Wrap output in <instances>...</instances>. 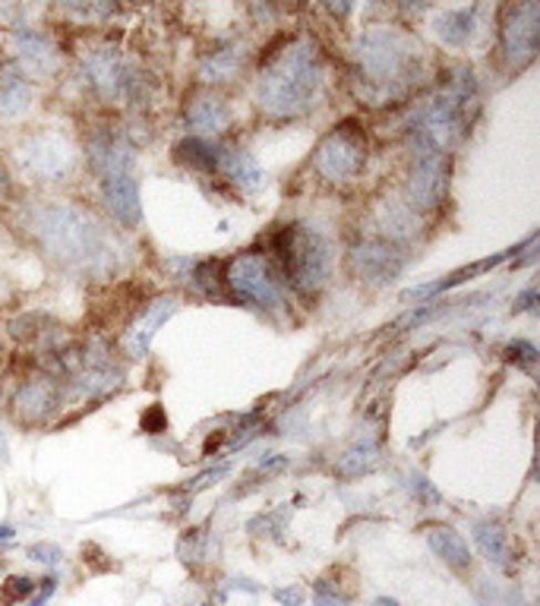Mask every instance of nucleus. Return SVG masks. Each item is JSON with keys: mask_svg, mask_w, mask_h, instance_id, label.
<instances>
[{"mask_svg": "<svg viewBox=\"0 0 540 606\" xmlns=\"http://www.w3.org/2000/svg\"><path fill=\"white\" fill-rule=\"evenodd\" d=\"M218 174H225L231 184H237V187L247 189V193L263 187V171H259V165L249 158L247 152H241V148H222Z\"/></svg>", "mask_w": 540, "mask_h": 606, "instance_id": "17", "label": "nucleus"}, {"mask_svg": "<svg viewBox=\"0 0 540 606\" xmlns=\"http://www.w3.org/2000/svg\"><path fill=\"white\" fill-rule=\"evenodd\" d=\"M323 85L319 51L310 35H297L272 51L259 70V107L272 117H294L310 111Z\"/></svg>", "mask_w": 540, "mask_h": 606, "instance_id": "1", "label": "nucleus"}, {"mask_svg": "<svg viewBox=\"0 0 540 606\" xmlns=\"http://www.w3.org/2000/svg\"><path fill=\"white\" fill-rule=\"evenodd\" d=\"M509 357L521 367H534L538 363V348L531 341H516V345H509Z\"/></svg>", "mask_w": 540, "mask_h": 606, "instance_id": "25", "label": "nucleus"}, {"mask_svg": "<svg viewBox=\"0 0 540 606\" xmlns=\"http://www.w3.org/2000/svg\"><path fill=\"white\" fill-rule=\"evenodd\" d=\"M272 253L294 291L313 294L329 275V247L316 230L304 225H285L272 237Z\"/></svg>", "mask_w": 540, "mask_h": 606, "instance_id": "3", "label": "nucleus"}, {"mask_svg": "<svg viewBox=\"0 0 540 606\" xmlns=\"http://www.w3.org/2000/svg\"><path fill=\"white\" fill-rule=\"evenodd\" d=\"M357 58H360V66L367 70L370 80L389 83V80H401L408 73V66L415 61V44L405 32L379 25V29H367L360 35Z\"/></svg>", "mask_w": 540, "mask_h": 606, "instance_id": "4", "label": "nucleus"}, {"mask_svg": "<svg viewBox=\"0 0 540 606\" xmlns=\"http://www.w3.org/2000/svg\"><path fill=\"white\" fill-rule=\"evenodd\" d=\"M58 382L51 379H32L26 382L17 396V411H20L26 420H42L44 414H51L58 408Z\"/></svg>", "mask_w": 540, "mask_h": 606, "instance_id": "16", "label": "nucleus"}, {"mask_svg": "<svg viewBox=\"0 0 540 606\" xmlns=\"http://www.w3.org/2000/svg\"><path fill=\"white\" fill-rule=\"evenodd\" d=\"M531 300H534V288H528V291L521 294L519 304H516V310H531V307H534Z\"/></svg>", "mask_w": 540, "mask_h": 606, "instance_id": "31", "label": "nucleus"}, {"mask_svg": "<svg viewBox=\"0 0 540 606\" xmlns=\"http://www.w3.org/2000/svg\"><path fill=\"white\" fill-rule=\"evenodd\" d=\"M13 48H17V70L22 76H51L58 70V48L44 32L20 29L13 32Z\"/></svg>", "mask_w": 540, "mask_h": 606, "instance_id": "11", "label": "nucleus"}, {"mask_svg": "<svg viewBox=\"0 0 540 606\" xmlns=\"http://www.w3.org/2000/svg\"><path fill=\"white\" fill-rule=\"evenodd\" d=\"M244 61V51L241 48H225V51H212L203 63V76L206 80H228L234 76V70Z\"/></svg>", "mask_w": 540, "mask_h": 606, "instance_id": "24", "label": "nucleus"}, {"mask_svg": "<svg viewBox=\"0 0 540 606\" xmlns=\"http://www.w3.org/2000/svg\"><path fill=\"white\" fill-rule=\"evenodd\" d=\"M275 597H278L285 606L304 604V590H297V587H292V590H275Z\"/></svg>", "mask_w": 540, "mask_h": 606, "instance_id": "28", "label": "nucleus"}, {"mask_svg": "<svg viewBox=\"0 0 540 606\" xmlns=\"http://www.w3.org/2000/svg\"><path fill=\"white\" fill-rule=\"evenodd\" d=\"M401 266H405V256L398 253L395 244H386V240H367L364 247L351 253L354 275H360L367 281H393L395 275L401 273Z\"/></svg>", "mask_w": 540, "mask_h": 606, "instance_id": "12", "label": "nucleus"}, {"mask_svg": "<svg viewBox=\"0 0 540 606\" xmlns=\"http://www.w3.org/2000/svg\"><path fill=\"white\" fill-rule=\"evenodd\" d=\"M376 461H379V449H376V442H357L351 445L342 461L335 464V471L342 474V477H360V474H367V471H374Z\"/></svg>", "mask_w": 540, "mask_h": 606, "instance_id": "23", "label": "nucleus"}, {"mask_svg": "<svg viewBox=\"0 0 540 606\" xmlns=\"http://www.w3.org/2000/svg\"><path fill=\"white\" fill-rule=\"evenodd\" d=\"M32 590H35V582H32V578H10L7 587H3V597H7L10 604H17V600H22V597L32 594Z\"/></svg>", "mask_w": 540, "mask_h": 606, "instance_id": "26", "label": "nucleus"}, {"mask_svg": "<svg viewBox=\"0 0 540 606\" xmlns=\"http://www.w3.org/2000/svg\"><path fill=\"white\" fill-rule=\"evenodd\" d=\"M51 594H54V578H44L42 590H39V594H35V597H32V600H29V604H26V606H42L44 600L51 597Z\"/></svg>", "mask_w": 540, "mask_h": 606, "instance_id": "29", "label": "nucleus"}, {"mask_svg": "<svg viewBox=\"0 0 540 606\" xmlns=\"http://www.w3.org/2000/svg\"><path fill=\"white\" fill-rule=\"evenodd\" d=\"M32 228L44 250L67 266L99 269L108 263V240H104L102 225L89 212L63 206V203H48L35 209Z\"/></svg>", "mask_w": 540, "mask_h": 606, "instance_id": "2", "label": "nucleus"}, {"mask_svg": "<svg viewBox=\"0 0 540 606\" xmlns=\"http://www.w3.org/2000/svg\"><path fill=\"white\" fill-rule=\"evenodd\" d=\"M364 158H367L364 133L357 130V124H342L319 143L313 165L326 181H351L364 167Z\"/></svg>", "mask_w": 540, "mask_h": 606, "instance_id": "5", "label": "nucleus"}, {"mask_svg": "<svg viewBox=\"0 0 540 606\" xmlns=\"http://www.w3.org/2000/svg\"><path fill=\"white\" fill-rule=\"evenodd\" d=\"M540 44V7L524 0V3H516L509 7L506 13V22H502V54H506V63L509 66H524L538 54Z\"/></svg>", "mask_w": 540, "mask_h": 606, "instance_id": "7", "label": "nucleus"}, {"mask_svg": "<svg viewBox=\"0 0 540 606\" xmlns=\"http://www.w3.org/2000/svg\"><path fill=\"white\" fill-rule=\"evenodd\" d=\"M475 541H478L480 553L493 565H499V568H509L512 565V559H509V541H506V531L499 524H478L475 527Z\"/></svg>", "mask_w": 540, "mask_h": 606, "instance_id": "22", "label": "nucleus"}, {"mask_svg": "<svg viewBox=\"0 0 540 606\" xmlns=\"http://www.w3.org/2000/svg\"><path fill=\"white\" fill-rule=\"evenodd\" d=\"M187 124L196 133H222V130H228L231 111L218 95L203 92V95H196L187 105Z\"/></svg>", "mask_w": 540, "mask_h": 606, "instance_id": "15", "label": "nucleus"}, {"mask_svg": "<svg viewBox=\"0 0 540 606\" xmlns=\"http://www.w3.org/2000/svg\"><path fill=\"white\" fill-rule=\"evenodd\" d=\"M430 546H434V553L442 563L456 565V568H465V565L471 563V549L465 544V537L458 531H452V527H437L430 534Z\"/></svg>", "mask_w": 540, "mask_h": 606, "instance_id": "21", "label": "nucleus"}, {"mask_svg": "<svg viewBox=\"0 0 540 606\" xmlns=\"http://www.w3.org/2000/svg\"><path fill=\"white\" fill-rule=\"evenodd\" d=\"M228 288L241 300L247 304H256V307H266V310H275L282 307V285L278 278L272 275L269 263L256 253H247V256H237L231 263L228 275H225Z\"/></svg>", "mask_w": 540, "mask_h": 606, "instance_id": "6", "label": "nucleus"}, {"mask_svg": "<svg viewBox=\"0 0 540 606\" xmlns=\"http://www.w3.org/2000/svg\"><path fill=\"white\" fill-rule=\"evenodd\" d=\"M85 73H89V83L92 89L104 95V99H133L136 89H140V76L126 66L111 48H99L85 58Z\"/></svg>", "mask_w": 540, "mask_h": 606, "instance_id": "8", "label": "nucleus"}, {"mask_svg": "<svg viewBox=\"0 0 540 606\" xmlns=\"http://www.w3.org/2000/svg\"><path fill=\"white\" fill-rule=\"evenodd\" d=\"M313 606H345V600H342V597H333V594H326V590H319V594H316V600H313Z\"/></svg>", "mask_w": 540, "mask_h": 606, "instance_id": "30", "label": "nucleus"}, {"mask_svg": "<svg viewBox=\"0 0 540 606\" xmlns=\"http://www.w3.org/2000/svg\"><path fill=\"white\" fill-rule=\"evenodd\" d=\"M20 162L35 177L61 181L73 167V146L58 133H39V136H29L26 146H20Z\"/></svg>", "mask_w": 540, "mask_h": 606, "instance_id": "9", "label": "nucleus"}, {"mask_svg": "<svg viewBox=\"0 0 540 606\" xmlns=\"http://www.w3.org/2000/svg\"><path fill=\"white\" fill-rule=\"evenodd\" d=\"M177 162L181 165L193 167V171H203V174H215L218 171V158H222V148L212 146L200 136H190L184 143H177Z\"/></svg>", "mask_w": 540, "mask_h": 606, "instance_id": "20", "label": "nucleus"}, {"mask_svg": "<svg viewBox=\"0 0 540 606\" xmlns=\"http://www.w3.org/2000/svg\"><path fill=\"white\" fill-rule=\"evenodd\" d=\"M13 537H17V527H10V524H0V546L13 544Z\"/></svg>", "mask_w": 540, "mask_h": 606, "instance_id": "32", "label": "nucleus"}, {"mask_svg": "<svg viewBox=\"0 0 540 606\" xmlns=\"http://www.w3.org/2000/svg\"><path fill=\"white\" fill-rule=\"evenodd\" d=\"M177 310V300L174 297H162V300H155L152 307H149V314L143 319H136L133 322V329L126 335V348H130V355L133 357H143L149 351V345H152V338L155 332L165 326V319Z\"/></svg>", "mask_w": 540, "mask_h": 606, "instance_id": "14", "label": "nucleus"}, {"mask_svg": "<svg viewBox=\"0 0 540 606\" xmlns=\"http://www.w3.org/2000/svg\"><path fill=\"white\" fill-rule=\"evenodd\" d=\"M475 25H478V10L475 7H468V10H446V13H439L437 17V35L446 44H465L471 39V32H475Z\"/></svg>", "mask_w": 540, "mask_h": 606, "instance_id": "19", "label": "nucleus"}, {"mask_svg": "<svg viewBox=\"0 0 540 606\" xmlns=\"http://www.w3.org/2000/svg\"><path fill=\"white\" fill-rule=\"evenodd\" d=\"M102 196L108 212L126 225V228H136L140 218H143V206H140V187L133 181V174H108L102 184Z\"/></svg>", "mask_w": 540, "mask_h": 606, "instance_id": "13", "label": "nucleus"}, {"mask_svg": "<svg viewBox=\"0 0 540 606\" xmlns=\"http://www.w3.org/2000/svg\"><path fill=\"white\" fill-rule=\"evenodd\" d=\"M29 556L35 559V563H42V565H58L61 563V549L54 544H35L32 549H29Z\"/></svg>", "mask_w": 540, "mask_h": 606, "instance_id": "27", "label": "nucleus"}, {"mask_svg": "<svg viewBox=\"0 0 540 606\" xmlns=\"http://www.w3.org/2000/svg\"><path fill=\"white\" fill-rule=\"evenodd\" d=\"M29 99H32V89L20 70H0V114L17 117L29 107Z\"/></svg>", "mask_w": 540, "mask_h": 606, "instance_id": "18", "label": "nucleus"}, {"mask_svg": "<svg viewBox=\"0 0 540 606\" xmlns=\"http://www.w3.org/2000/svg\"><path fill=\"white\" fill-rule=\"evenodd\" d=\"M442 184H446V162L442 152H417L411 177H408V196L420 209L437 206L442 196Z\"/></svg>", "mask_w": 540, "mask_h": 606, "instance_id": "10", "label": "nucleus"}]
</instances>
